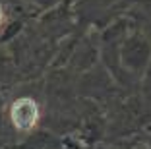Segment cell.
I'll return each instance as SVG.
<instances>
[{"instance_id":"1","label":"cell","mask_w":151,"mask_h":149,"mask_svg":"<svg viewBox=\"0 0 151 149\" xmlns=\"http://www.w3.org/2000/svg\"><path fill=\"white\" fill-rule=\"evenodd\" d=\"M10 118H12V124L18 130H31L37 124V118H39V107L29 97L18 99L10 109Z\"/></svg>"},{"instance_id":"2","label":"cell","mask_w":151,"mask_h":149,"mask_svg":"<svg viewBox=\"0 0 151 149\" xmlns=\"http://www.w3.org/2000/svg\"><path fill=\"white\" fill-rule=\"evenodd\" d=\"M2 18H4V14H2V8H0V23H2Z\"/></svg>"}]
</instances>
